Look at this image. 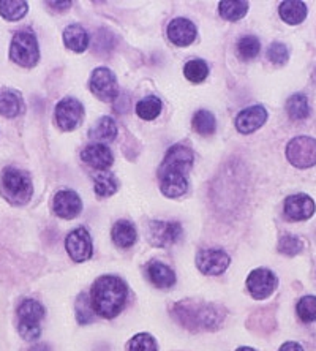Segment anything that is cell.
<instances>
[{"label":"cell","instance_id":"obj_1","mask_svg":"<svg viewBox=\"0 0 316 351\" xmlns=\"http://www.w3.org/2000/svg\"><path fill=\"white\" fill-rule=\"evenodd\" d=\"M195 162V154L185 144H174L158 168L160 190L168 198H179L189 190V173Z\"/></svg>","mask_w":316,"mask_h":351},{"label":"cell","instance_id":"obj_2","mask_svg":"<svg viewBox=\"0 0 316 351\" xmlns=\"http://www.w3.org/2000/svg\"><path fill=\"white\" fill-rule=\"evenodd\" d=\"M128 288L121 277L103 276L97 278L90 291L93 312L101 318H114L123 311Z\"/></svg>","mask_w":316,"mask_h":351},{"label":"cell","instance_id":"obj_3","mask_svg":"<svg viewBox=\"0 0 316 351\" xmlns=\"http://www.w3.org/2000/svg\"><path fill=\"white\" fill-rule=\"evenodd\" d=\"M174 315L184 326L193 329V331H199V329H215L220 326L221 319H223L221 308L212 306V304L180 302L175 306Z\"/></svg>","mask_w":316,"mask_h":351},{"label":"cell","instance_id":"obj_4","mask_svg":"<svg viewBox=\"0 0 316 351\" xmlns=\"http://www.w3.org/2000/svg\"><path fill=\"white\" fill-rule=\"evenodd\" d=\"M2 192L12 204H25L32 198V179L18 168H5L2 174Z\"/></svg>","mask_w":316,"mask_h":351},{"label":"cell","instance_id":"obj_5","mask_svg":"<svg viewBox=\"0 0 316 351\" xmlns=\"http://www.w3.org/2000/svg\"><path fill=\"white\" fill-rule=\"evenodd\" d=\"M10 59L24 69H32L40 59L37 37L32 30H21L13 37L10 46Z\"/></svg>","mask_w":316,"mask_h":351},{"label":"cell","instance_id":"obj_6","mask_svg":"<svg viewBox=\"0 0 316 351\" xmlns=\"http://www.w3.org/2000/svg\"><path fill=\"white\" fill-rule=\"evenodd\" d=\"M18 331L25 340H35L41 334V319L45 318V307L35 299H24L18 307Z\"/></svg>","mask_w":316,"mask_h":351},{"label":"cell","instance_id":"obj_7","mask_svg":"<svg viewBox=\"0 0 316 351\" xmlns=\"http://www.w3.org/2000/svg\"><path fill=\"white\" fill-rule=\"evenodd\" d=\"M287 158L293 167L305 169L316 165V139L310 136L293 138L287 146Z\"/></svg>","mask_w":316,"mask_h":351},{"label":"cell","instance_id":"obj_8","mask_svg":"<svg viewBox=\"0 0 316 351\" xmlns=\"http://www.w3.org/2000/svg\"><path fill=\"white\" fill-rule=\"evenodd\" d=\"M84 117V106L75 97H65L64 100L57 103L54 119L56 123L64 132H71L80 125Z\"/></svg>","mask_w":316,"mask_h":351},{"label":"cell","instance_id":"obj_9","mask_svg":"<svg viewBox=\"0 0 316 351\" xmlns=\"http://www.w3.org/2000/svg\"><path fill=\"white\" fill-rule=\"evenodd\" d=\"M90 90L98 100L111 103L117 100L119 97V84L116 75L106 66H100L93 71L90 76Z\"/></svg>","mask_w":316,"mask_h":351},{"label":"cell","instance_id":"obj_10","mask_svg":"<svg viewBox=\"0 0 316 351\" xmlns=\"http://www.w3.org/2000/svg\"><path fill=\"white\" fill-rule=\"evenodd\" d=\"M65 249L69 252L70 258L76 263H84L90 260L93 255L92 237L86 228H76L66 236Z\"/></svg>","mask_w":316,"mask_h":351},{"label":"cell","instance_id":"obj_11","mask_svg":"<svg viewBox=\"0 0 316 351\" xmlns=\"http://www.w3.org/2000/svg\"><path fill=\"white\" fill-rule=\"evenodd\" d=\"M230 255L221 249H201L196 255V266L206 276H220L230 266Z\"/></svg>","mask_w":316,"mask_h":351},{"label":"cell","instance_id":"obj_12","mask_svg":"<svg viewBox=\"0 0 316 351\" xmlns=\"http://www.w3.org/2000/svg\"><path fill=\"white\" fill-rule=\"evenodd\" d=\"M278 285L277 276L266 267H260L250 272L247 277V288L255 299H266L276 291Z\"/></svg>","mask_w":316,"mask_h":351},{"label":"cell","instance_id":"obj_13","mask_svg":"<svg viewBox=\"0 0 316 351\" xmlns=\"http://www.w3.org/2000/svg\"><path fill=\"white\" fill-rule=\"evenodd\" d=\"M54 213L60 217V219L71 220L81 214L82 210V201L80 195L73 190H60L57 192L53 201Z\"/></svg>","mask_w":316,"mask_h":351},{"label":"cell","instance_id":"obj_14","mask_svg":"<svg viewBox=\"0 0 316 351\" xmlns=\"http://www.w3.org/2000/svg\"><path fill=\"white\" fill-rule=\"evenodd\" d=\"M284 214L294 221L308 220L315 214V201L305 193L291 195L284 199Z\"/></svg>","mask_w":316,"mask_h":351},{"label":"cell","instance_id":"obj_15","mask_svg":"<svg viewBox=\"0 0 316 351\" xmlns=\"http://www.w3.org/2000/svg\"><path fill=\"white\" fill-rule=\"evenodd\" d=\"M182 236V226L178 221H152L150 225V239L155 245H173Z\"/></svg>","mask_w":316,"mask_h":351},{"label":"cell","instance_id":"obj_16","mask_svg":"<svg viewBox=\"0 0 316 351\" xmlns=\"http://www.w3.org/2000/svg\"><path fill=\"white\" fill-rule=\"evenodd\" d=\"M267 121V111L264 110V106L255 105L250 108L242 110L236 117V128L242 135H250V133L256 132L258 128L264 125V122Z\"/></svg>","mask_w":316,"mask_h":351},{"label":"cell","instance_id":"obj_17","mask_svg":"<svg viewBox=\"0 0 316 351\" xmlns=\"http://www.w3.org/2000/svg\"><path fill=\"white\" fill-rule=\"evenodd\" d=\"M196 25L185 18H175L168 25V38L171 43L180 48H186L196 40Z\"/></svg>","mask_w":316,"mask_h":351},{"label":"cell","instance_id":"obj_18","mask_svg":"<svg viewBox=\"0 0 316 351\" xmlns=\"http://www.w3.org/2000/svg\"><path fill=\"white\" fill-rule=\"evenodd\" d=\"M82 162L89 165L93 169H100V171H106L108 168L114 163V156L111 149L105 146V144H89L81 152Z\"/></svg>","mask_w":316,"mask_h":351},{"label":"cell","instance_id":"obj_19","mask_svg":"<svg viewBox=\"0 0 316 351\" xmlns=\"http://www.w3.org/2000/svg\"><path fill=\"white\" fill-rule=\"evenodd\" d=\"M149 280L158 288H171L175 283V274L169 266L160 261H152L147 265Z\"/></svg>","mask_w":316,"mask_h":351},{"label":"cell","instance_id":"obj_20","mask_svg":"<svg viewBox=\"0 0 316 351\" xmlns=\"http://www.w3.org/2000/svg\"><path fill=\"white\" fill-rule=\"evenodd\" d=\"M307 5L300 2V0H287V2H282V5H280V18L287 24H300L307 18Z\"/></svg>","mask_w":316,"mask_h":351},{"label":"cell","instance_id":"obj_21","mask_svg":"<svg viewBox=\"0 0 316 351\" xmlns=\"http://www.w3.org/2000/svg\"><path fill=\"white\" fill-rule=\"evenodd\" d=\"M114 244L121 249H130V247L136 242L138 233L134 225L127 220H119L111 231Z\"/></svg>","mask_w":316,"mask_h":351},{"label":"cell","instance_id":"obj_22","mask_svg":"<svg viewBox=\"0 0 316 351\" xmlns=\"http://www.w3.org/2000/svg\"><path fill=\"white\" fill-rule=\"evenodd\" d=\"M65 46L75 53H84L89 46V34L80 24H71L64 30Z\"/></svg>","mask_w":316,"mask_h":351},{"label":"cell","instance_id":"obj_23","mask_svg":"<svg viewBox=\"0 0 316 351\" xmlns=\"http://www.w3.org/2000/svg\"><path fill=\"white\" fill-rule=\"evenodd\" d=\"M89 136L100 143H111L117 136V125L112 117L103 116L95 122V125L90 128Z\"/></svg>","mask_w":316,"mask_h":351},{"label":"cell","instance_id":"obj_24","mask_svg":"<svg viewBox=\"0 0 316 351\" xmlns=\"http://www.w3.org/2000/svg\"><path fill=\"white\" fill-rule=\"evenodd\" d=\"M24 111V101L13 90L0 92V114L3 117H18Z\"/></svg>","mask_w":316,"mask_h":351},{"label":"cell","instance_id":"obj_25","mask_svg":"<svg viewBox=\"0 0 316 351\" xmlns=\"http://www.w3.org/2000/svg\"><path fill=\"white\" fill-rule=\"evenodd\" d=\"M119 182L117 179L114 178V174L108 171L97 173L95 178H93V190L95 193L100 196V198H106V196H112L117 192Z\"/></svg>","mask_w":316,"mask_h":351},{"label":"cell","instance_id":"obj_26","mask_svg":"<svg viewBox=\"0 0 316 351\" xmlns=\"http://www.w3.org/2000/svg\"><path fill=\"white\" fill-rule=\"evenodd\" d=\"M287 111L293 121H304L310 116L308 98L304 94H294L288 98Z\"/></svg>","mask_w":316,"mask_h":351},{"label":"cell","instance_id":"obj_27","mask_svg":"<svg viewBox=\"0 0 316 351\" xmlns=\"http://www.w3.org/2000/svg\"><path fill=\"white\" fill-rule=\"evenodd\" d=\"M27 10L29 5L24 0H0V14L7 21H19Z\"/></svg>","mask_w":316,"mask_h":351},{"label":"cell","instance_id":"obj_28","mask_svg":"<svg viewBox=\"0 0 316 351\" xmlns=\"http://www.w3.org/2000/svg\"><path fill=\"white\" fill-rule=\"evenodd\" d=\"M162 112V101L158 97H146L136 105V114L143 121H154Z\"/></svg>","mask_w":316,"mask_h":351},{"label":"cell","instance_id":"obj_29","mask_svg":"<svg viewBox=\"0 0 316 351\" xmlns=\"http://www.w3.org/2000/svg\"><path fill=\"white\" fill-rule=\"evenodd\" d=\"M219 8L221 18H225L226 21H239L247 14L248 3L242 2V0H234V2L223 0V2L219 3Z\"/></svg>","mask_w":316,"mask_h":351},{"label":"cell","instance_id":"obj_30","mask_svg":"<svg viewBox=\"0 0 316 351\" xmlns=\"http://www.w3.org/2000/svg\"><path fill=\"white\" fill-rule=\"evenodd\" d=\"M193 128L196 133H199V135H203V136L214 135V132L217 128V122H215L214 114L207 110L196 111V114L193 116Z\"/></svg>","mask_w":316,"mask_h":351},{"label":"cell","instance_id":"obj_31","mask_svg":"<svg viewBox=\"0 0 316 351\" xmlns=\"http://www.w3.org/2000/svg\"><path fill=\"white\" fill-rule=\"evenodd\" d=\"M184 75L190 82L199 84V82H203L207 78V75H209V66H207L204 60L193 59V60L186 62V64H185Z\"/></svg>","mask_w":316,"mask_h":351},{"label":"cell","instance_id":"obj_32","mask_svg":"<svg viewBox=\"0 0 316 351\" xmlns=\"http://www.w3.org/2000/svg\"><path fill=\"white\" fill-rule=\"evenodd\" d=\"M237 51H239V56L245 60L255 59L261 51V43L255 35H245L239 40L237 43Z\"/></svg>","mask_w":316,"mask_h":351},{"label":"cell","instance_id":"obj_33","mask_svg":"<svg viewBox=\"0 0 316 351\" xmlns=\"http://www.w3.org/2000/svg\"><path fill=\"white\" fill-rule=\"evenodd\" d=\"M296 311L304 323L316 322V296H304L297 302Z\"/></svg>","mask_w":316,"mask_h":351},{"label":"cell","instance_id":"obj_34","mask_svg":"<svg viewBox=\"0 0 316 351\" xmlns=\"http://www.w3.org/2000/svg\"><path fill=\"white\" fill-rule=\"evenodd\" d=\"M302 249H304V244L297 236L284 234L278 242V252H280V254H283V255L294 256V255L300 254Z\"/></svg>","mask_w":316,"mask_h":351},{"label":"cell","instance_id":"obj_35","mask_svg":"<svg viewBox=\"0 0 316 351\" xmlns=\"http://www.w3.org/2000/svg\"><path fill=\"white\" fill-rule=\"evenodd\" d=\"M93 308L90 304V299L87 298V294L82 293L76 301V318L81 324H87L93 319Z\"/></svg>","mask_w":316,"mask_h":351},{"label":"cell","instance_id":"obj_36","mask_svg":"<svg viewBox=\"0 0 316 351\" xmlns=\"http://www.w3.org/2000/svg\"><path fill=\"white\" fill-rule=\"evenodd\" d=\"M130 351H158V347L152 335L143 332L130 340Z\"/></svg>","mask_w":316,"mask_h":351},{"label":"cell","instance_id":"obj_37","mask_svg":"<svg viewBox=\"0 0 316 351\" xmlns=\"http://www.w3.org/2000/svg\"><path fill=\"white\" fill-rule=\"evenodd\" d=\"M267 59L276 65H284L289 59L288 48L283 43H280V41H276V43H272L271 46H269Z\"/></svg>","mask_w":316,"mask_h":351},{"label":"cell","instance_id":"obj_38","mask_svg":"<svg viewBox=\"0 0 316 351\" xmlns=\"http://www.w3.org/2000/svg\"><path fill=\"white\" fill-rule=\"evenodd\" d=\"M278 351H304V348L296 342H287L284 345H282V348Z\"/></svg>","mask_w":316,"mask_h":351},{"label":"cell","instance_id":"obj_39","mask_svg":"<svg viewBox=\"0 0 316 351\" xmlns=\"http://www.w3.org/2000/svg\"><path fill=\"white\" fill-rule=\"evenodd\" d=\"M51 7H59L57 10H66L71 7V2H48Z\"/></svg>","mask_w":316,"mask_h":351},{"label":"cell","instance_id":"obj_40","mask_svg":"<svg viewBox=\"0 0 316 351\" xmlns=\"http://www.w3.org/2000/svg\"><path fill=\"white\" fill-rule=\"evenodd\" d=\"M30 351H51L48 345H37V347H34Z\"/></svg>","mask_w":316,"mask_h":351},{"label":"cell","instance_id":"obj_41","mask_svg":"<svg viewBox=\"0 0 316 351\" xmlns=\"http://www.w3.org/2000/svg\"><path fill=\"white\" fill-rule=\"evenodd\" d=\"M236 351H256V350H253L250 347H241V348H237Z\"/></svg>","mask_w":316,"mask_h":351}]
</instances>
